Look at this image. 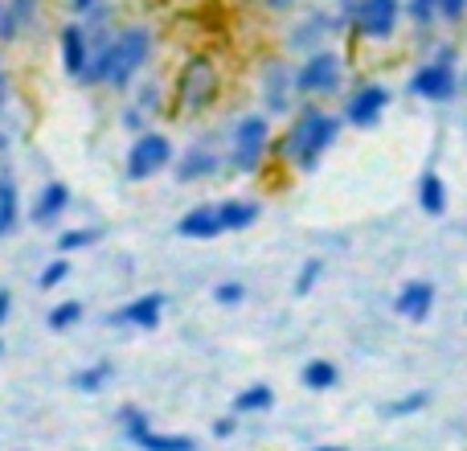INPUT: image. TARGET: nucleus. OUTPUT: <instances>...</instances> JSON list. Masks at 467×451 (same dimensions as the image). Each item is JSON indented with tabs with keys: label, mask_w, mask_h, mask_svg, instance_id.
<instances>
[{
	"label": "nucleus",
	"mask_w": 467,
	"mask_h": 451,
	"mask_svg": "<svg viewBox=\"0 0 467 451\" xmlns=\"http://www.w3.org/2000/svg\"><path fill=\"white\" fill-rule=\"evenodd\" d=\"M427 406H431V394H427V390H414V394L389 403L381 414H386V419H406V414H419V411H427Z\"/></svg>",
	"instance_id": "31"
},
{
	"label": "nucleus",
	"mask_w": 467,
	"mask_h": 451,
	"mask_svg": "<svg viewBox=\"0 0 467 451\" xmlns=\"http://www.w3.org/2000/svg\"><path fill=\"white\" fill-rule=\"evenodd\" d=\"M324 279V263L320 258H307L304 267H299V275H296V283H291V296L296 299H307L316 291V283Z\"/></svg>",
	"instance_id": "30"
},
{
	"label": "nucleus",
	"mask_w": 467,
	"mask_h": 451,
	"mask_svg": "<svg viewBox=\"0 0 467 451\" xmlns=\"http://www.w3.org/2000/svg\"><path fill=\"white\" fill-rule=\"evenodd\" d=\"M95 5H99V0H66V13H70V16H82V13H90Z\"/></svg>",
	"instance_id": "40"
},
{
	"label": "nucleus",
	"mask_w": 467,
	"mask_h": 451,
	"mask_svg": "<svg viewBox=\"0 0 467 451\" xmlns=\"http://www.w3.org/2000/svg\"><path fill=\"white\" fill-rule=\"evenodd\" d=\"M389 103H394V90L386 82H361L345 95V107H340V120L357 131H373L381 120H386Z\"/></svg>",
	"instance_id": "11"
},
{
	"label": "nucleus",
	"mask_w": 467,
	"mask_h": 451,
	"mask_svg": "<svg viewBox=\"0 0 467 451\" xmlns=\"http://www.w3.org/2000/svg\"><path fill=\"white\" fill-rule=\"evenodd\" d=\"M213 299H218L222 308H238V304H246V283H242V279H222L218 288H213Z\"/></svg>",
	"instance_id": "34"
},
{
	"label": "nucleus",
	"mask_w": 467,
	"mask_h": 451,
	"mask_svg": "<svg viewBox=\"0 0 467 451\" xmlns=\"http://www.w3.org/2000/svg\"><path fill=\"white\" fill-rule=\"evenodd\" d=\"M410 90L422 103H451L460 95V70H455V49H439L431 62L414 66L410 74Z\"/></svg>",
	"instance_id": "10"
},
{
	"label": "nucleus",
	"mask_w": 467,
	"mask_h": 451,
	"mask_svg": "<svg viewBox=\"0 0 467 451\" xmlns=\"http://www.w3.org/2000/svg\"><path fill=\"white\" fill-rule=\"evenodd\" d=\"M345 120L337 111L320 103H299V111L287 120V131L275 136V152L291 173H316L324 164V156L337 148Z\"/></svg>",
	"instance_id": "2"
},
{
	"label": "nucleus",
	"mask_w": 467,
	"mask_h": 451,
	"mask_svg": "<svg viewBox=\"0 0 467 451\" xmlns=\"http://www.w3.org/2000/svg\"><path fill=\"white\" fill-rule=\"evenodd\" d=\"M406 16H410L419 29H435V21H439V0H406Z\"/></svg>",
	"instance_id": "32"
},
{
	"label": "nucleus",
	"mask_w": 467,
	"mask_h": 451,
	"mask_svg": "<svg viewBox=\"0 0 467 451\" xmlns=\"http://www.w3.org/2000/svg\"><path fill=\"white\" fill-rule=\"evenodd\" d=\"M90 54H95V41H90L87 25H82L78 16H70V21L57 29V58H62L66 79L82 82V74L90 70Z\"/></svg>",
	"instance_id": "15"
},
{
	"label": "nucleus",
	"mask_w": 467,
	"mask_h": 451,
	"mask_svg": "<svg viewBox=\"0 0 467 451\" xmlns=\"http://www.w3.org/2000/svg\"><path fill=\"white\" fill-rule=\"evenodd\" d=\"M172 161H177V144H172L169 131H140V136H131L128 152H123V177L128 181H152L161 177V173L172 169Z\"/></svg>",
	"instance_id": "6"
},
{
	"label": "nucleus",
	"mask_w": 467,
	"mask_h": 451,
	"mask_svg": "<svg viewBox=\"0 0 467 451\" xmlns=\"http://www.w3.org/2000/svg\"><path fill=\"white\" fill-rule=\"evenodd\" d=\"M299 382H304V390H312V394H324V390L340 386V370L328 357H316V362H307L304 370H299Z\"/></svg>",
	"instance_id": "24"
},
{
	"label": "nucleus",
	"mask_w": 467,
	"mask_h": 451,
	"mask_svg": "<svg viewBox=\"0 0 467 451\" xmlns=\"http://www.w3.org/2000/svg\"><path fill=\"white\" fill-rule=\"evenodd\" d=\"M177 234L189 242H213L226 234V226H222V205L218 202H197L193 210H185L177 218Z\"/></svg>",
	"instance_id": "18"
},
{
	"label": "nucleus",
	"mask_w": 467,
	"mask_h": 451,
	"mask_svg": "<svg viewBox=\"0 0 467 451\" xmlns=\"http://www.w3.org/2000/svg\"><path fill=\"white\" fill-rule=\"evenodd\" d=\"M8 107V66H5V49H0V111Z\"/></svg>",
	"instance_id": "38"
},
{
	"label": "nucleus",
	"mask_w": 467,
	"mask_h": 451,
	"mask_svg": "<svg viewBox=\"0 0 467 451\" xmlns=\"http://www.w3.org/2000/svg\"><path fill=\"white\" fill-rule=\"evenodd\" d=\"M332 13V29H337V37H353V21H357V0H337V5L328 8Z\"/></svg>",
	"instance_id": "33"
},
{
	"label": "nucleus",
	"mask_w": 467,
	"mask_h": 451,
	"mask_svg": "<svg viewBox=\"0 0 467 451\" xmlns=\"http://www.w3.org/2000/svg\"><path fill=\"white\" fill-rule=\"evenodd\" d=\"M222 169H226V136H222V131H202V136L172 161V177H177L181 185L213 181Z\"/></svg>",
	"instance_id": "7"
},
{
	"label": "nucleus",
	"mask_w": 467,
	"mask_h": 451,
	"mask_svg": "<svg viewBox=\"0 0 467 451\" xmlns=\"http://www.w3.org/2000/svg\"><path fill=\"white\" fill-rule=\"evenodd\" d=\"M156 54L152 25H119L107 41H99L90 54V70L82 74V87L95 90H131L136 79L148 70Z\"/></svg>",
	"instance_id": "1"
},
{
	"label": "nucleus",
	"mask_w": 467,
	"mask_h": 451,
	"mask_svg": "<svg viewBox=\"0 0 467 451\" xmlns=\"http://www.w3.org/2000/svg\"><path fill=\"white\" fill-rule=\"evenodd\" d=\"M435 299H439L435 283H431V279H410V283H402V288H398L394 312L402 316V320H410V324H427L431 312H435Z\"/></svg>",
	"instance_id": "17"
},
{
	"label": "nucleus",
	"mask_w": 467,
	"mask_h": 451,
	"mask_svg": "<svg viewBox=\"0 0 467 451\" xmlns=\"http://www.w3.org/2000/svg\"><path fill=\"white\" fill-rule=\"evenodd\" d=\"M271 406H275V390L258 382V386H246L234 394L230 414H263V411H271Z\"/></svg>",
	"instance_id": "25"
},
{
	"label": "nucleus",
	"mask_w": 467,
	"mask_h": 451,
	"mask_svg": "<svg viewBox=\"0 0 467 451\" xmlns=\"http://www.w3.org/2000/svg\"><path fill=\"white\" fill-rule=\"evenodd\" d=\"M467 16V0H439V21L460 25Z\"/></svg>",
	"instance_id": "35"
},
{
	"label": "nucleus",
	"mask_w": 467,
	"mask_h": 451,
	"mask_svg": "<svg viewBox=\"0 0 467 451\" xmlns=\"http://www.w3.org/2000/svg\"><path fill=\"white\" fill-rule=\"evenodd\" d=\"M332 37H337V29H332V13H328V8H307V13L287 29L283 49H287L291 58H307V54H316V49L328 46Z\"/></svg>",
	"instance_id": "13"
},
{
	"label": "nucleus",
	"mask_w": 467,
	"mask_h": 451,
	"mask_svg": "<svg viewBox=\"0 0 467 451\" xmlns=\"http://www.w3.org/2000/svg\"><path fill=\"white\" fill-rule=\"evenodd\" d=\"M258 99H263V111L271 120H291L296 115V66H287L283 58H266L258 66Z\"/></svg>",
	"instance_id": "9"
},
{
	"label": "nucleus",
	"mask_w": 467,
	"mask_h": 451,
	"mask_svg": "<svg viewBox=\"0 0 467 451\" xmlns=\"http://www.w3.org/2000/svg\"><path fill=\"white\" fill-rule=\"evenodd\" d=\"M99 238H103V230H99V226H70V230L57 234V255H74V250H87V246H95Z\"/></svg>",
	"instance_id": "28"
},
{
	"label": "nucleus",
	"mask_w": 467,
	"mask_h": 451,
	"mask_svg": "<svg viewBox=\"0 0 467 451\" xmlns=\"http://www.w3.org/2000/svg\"><path fill=\"white\" fill-rule=\"evenodd\" d=\"M222 99V66L213 54L197 49L181 62L177 79H172V111L181 120H197Z\"/></svg>",
	"instance_id": "3"
},
{
	"label": "nucleus",
	"mask_w": 467,
	"mask_h": 451,
	"mask_svg": "<svg viewBox=\"0 0 467 451\" xmlns=\"http://www.w3.org/2000/svg\"><path fill=\"white\" fill-rule=\"evenodd\" d=\"M307 451H348V447H340V444H320V447H307Z\"/></svg>",
	"instance_id": "41"
},
{
	"label": "nucleus",
	"mask_w": 467,
	"mask_h": 451,
	"mask_svg": "<svg viewBox=\"0 0 467 451\" xmlns=\"http://www.w3.org/2000/svg\"><path fill=\"white\" fill-rule=\"evenodd\" d=\"M419 210L427 218H443L447 214V181L439 177V169H427L419 177Z\"/></svg>",
	"instance_id": "22"
},
{
	"label": "nucleus",
	"mask_w": 467,
	"mask_h": 451,
	"mask_svg": "<svg viewBox=\"0 0 467 451\" xmlns=\"http://www.w3.org/2000/svg\"><path fill=\"white\" fill-rule=\"evenodd\" d=\"M345 54L332 46L316 49V54L299 58L296 66V95L299 103H316V99H337L345 90Z\"/></svg>",
	"instance_id": "5"
},
{
	"label": "nucleus",
	"mask_w": 467,
	"mask_h": 451,
	"mask_svg": "<svg viewBox=\"0 0 467 451\" xmlns=\"http://www.w3.org/2000/svg\"><path fill=\"white\" fill-rule=\"evenodd\" d=\"M82 316H87V304H82V299H57V304L49 308L46 324H49V332H70Z\"/></svg>",
	"instance_id": "27"
},
{
	"label": "nucleus",
	"mask_w": 467,
	"mask_h": 451,
	"mask_svg": "<svg viewBox=\"0 0 467 451\" xmlns=\"http://www.w3.org/2000/svg\"><path fill=\"white\" fill-rule=\"evenodd\" d=\"M234 431H238V414H226V419L213 423V435H218V439H230Z\"/></svg>",
	"instance_id": "37"
},
{
	"label": "nucleus",
	"mask_w": 467,
	"mask_h": 451,
	"mask_svg": "<svg viewBox=\"0 0 467 451\" xmlns=\"http://www.w3.org/2000/svg\"><path fill=\"white\" fill-rule=\"evenodd\" d=\"M13 316V291L0 288V329H5V320Z\"/></svg>",
	"instance_id": "39"
},
{
	"label": "nucleus",
	"mask_w": 467,
	"mask_h": 451,
	"mask_svg": "<svg viewBox=\"0 0 467 451\" xmlns=\"http://www.w3.org/2000/svg\"><path fill=\"white\" fill-rule=\"evenodd\" d=\"M164 308H169V296H164V291H144V296L128 299L123 308H115L111 324H119V329H136V332H152V329H161Z\"/></svg>",
	"instance_id": "16"
},
{
	"label": "nucleus",
	"mask_w": 467,
	"mask_h": 451,
	"mask_svg": "<svg viewBox=\"0 0 467 451\" xmlns=\"http://www.w3.org/2000/svg\"><path fill=\"white\" fill-rule=\"evenodd\" d=\"M119 423H123V435H128L140 451H197V444L189 435H177V431H152V423H148V414L140 411V406H123Z\"/></svg>",
	"instance_id": "12"
},
{
	"label": "nucleus",
	"mask_w": 467,
	"mask_h": 451,
	"mask_svg": "<svg viewBox=\"0 0 467 451\" xmlns=\"http://www.w3.org/2000/svg\"><path fill=\"white\" fill-rule=\"evenodd\" d=\"M111 378H115V365L111 362H95V365H87V370L74 373L70 386L78 390V394H99L103 386H111Z\"/></svg>",
	"instance_id": "26"
},
{
	"label": "nucleus",
	"mask_w": 467,
	"mask_h": 451,
	"mask_svg": "<svg viewBox=\"0 0 467 451\" xmlns=\"http://www.w3.org/2000/svg\"><path fill=\"white\" fill-rule=\"evenodd\" d=\"M66 210H70V185H66V181H46V185L37 189V197H33V205H29V222L33 226H54Z\"/></svg>",
	"instance_id": "20"
},
{
	"label": "nucleus",
	"mask_w": 467,
	"mask_h": 451,
	"mask_svg": "<svg viewBox=\"0 0 467 451\" xmlns=\"http://www.w3.org/2000/svg\"><path fill=\"white\" fill-rule=\"evenodd\" d=\"M16 226H21V185L13 164H0V242L13 238Z\"/></svg>",
	"instance_id": "21"
},
{
	"label": "nucleus",
	"mask_w": 467,
	"mask_h": 451,
	"mask_svg": "<svg viewBox=\"0 0 467 451\" xmlns=\"http://www.w3.org/2000/svg\"><path fill=\"white\" fill-rule=\"evenodd\" d=\"M0 357H5V337H0Z\"/></svg>",
	"instance_id": "42"
},
{
	"label": "nucleus",
	"mask_w": 467,
	"mask_h": 451,
	"mask_svg": "<svg viewBox=\"0 0 467 451\" xmlns=\"http://www.w3.org/2000/svg\"><path fill=\"white\" fill-rule=\"evenodd\" d=\"M275 152V123L266 111H246L234 120L226 136V173L234 177H258Z\"/></svg>",
	"instance_id": "4"
},
{
	"label": "nucleus",
	"mask_w": 467,
	"mask_h": 451,
	"mask_svg": "<svg viewBox=\"0 0 467 451\" xmlns=\"http://www.w3.org/2000/svg\"><path fill=\"white\" fill-rule=\"evenodd\" d=\"M164 103H169V90H164L161 79H144L140 74L136 79V95H131V103L123 107V128L131 131V136H140V131H148V123L156 120V115H164Z\"/></svg>",
	"instance_id": "14"
},
{
	"label": "nucleus",
	"mask_w": 467,
	"mask_h": 451,
	"mask_svg": "<svg viewBox=\"0 0 467 451\" xmlns=\"http://www.w3.org/2000/svg\"><path fill=\"white\" fill-rule=\"evenodd\" d=\"M0 5H5V0H0Z\"/></svg>",
	"instance_id": "43"
},
{
	"label": "nucleus",
	"mask_w": 467,
	"mask_h": 451,
	"mask_svg": "<svg viewBox=\"0 0 467 451\" xmlns=\"http://www.w3.org/2000/svg\"><path fill=\"white\" fill-rule=\"evenodd\" d=\"M296 5H299V0H258V8H263V13H271V16H287Z\"/></svg>",
	"instance_id": "36"
},
{
	"label": "nucleus",
	"mask_w": 467,
	"mask_h": 451,
	"mask_svg": "<svg viewBox=\"0 0 467 451\" xmlns=\"http://www.w3.org/2000/svg\"><path fill=\"white\" fill-rule=\"evenodd\" d=\"M218 205H222V226H226V234H242L263 218V205L250 202V197H226V202H218Z\"/></svg>",
	"instance_id": "23"
},
{
	"label": "nucleus",
	"mask_w": 467,
	"mask_h": 451,
	"mask_svg": "<svg viewBox=\"0 0 467 451\" xmlns=\"http://www.w3.org/2000/svg\"><path fill=\"white\" fill-rule=\"evenodd\" d=\"M70 271H74V263H70V258H66V255L49 258V263L37 271V288H41V291H54V288H62V283L70 279Z\"/></svg>",
	"instance_id": "29"
},
{
	"label": "nucleus",
	"mask_w": 467,
	"mask_h": 451,
	"mask_svg": "<svg viewBox=\"0 0 467 451\" xmlns=\"http://www.w3.org/2000/svg\"><path fill=\"white\" fill-rule=\"evenodd\" d=\"M41 0H5L0 5V46H13L37 25Z\"/></svg>",
	"instance_id": "19"
},
{
	"label": "nucleus",
	"mask_w": 467,
	"mask_h": 451,
	"mask_svg": "<svg viewBox=\"0 0 467 451\" xmlns=\"http://www.w3.org/2000/svg\"><path fill=\"white\" fill-rule=\"evenodd\" d=\"M402 21H406V0H357L353 41L389 46L398 37V25Z\"/></svg>",
	"instance_id": "8"
}]
</instances>
